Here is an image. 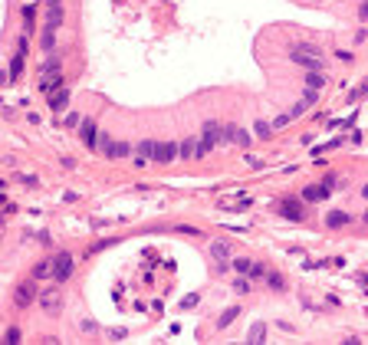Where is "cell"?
Segmentation results:
<instances>
[{"label":"cell","instance_id":"obj_3","mask_svg":"<svg viewBox=\"0 0 368 345\" xmlns=\"http://www.w3.org/2000/svg\"><path fill=\"white\" fill-rule=\"evenodd\" d=\"M73 253H66V250H59L56 257H53V280L56 283H66L69 276H73Z\"/></svg>","mask_w":368,"mask_h":345},{"label":"cell","instance_id":"obj_31","mask_svg":"<svg viewBox=\"0 0 368 345\" xmlns=\"http://www.w3.org/2000/svg\"><path fill=\"white\" fill-rule=\"evenodd\" d=\"M358 20H368V4H362V10H358Z\"/></svg>","mask_w":368,"mask_h":345},{"label":"cell","instance_id":"obj_26","mask_svg":"<svg viewBox=\"0 0 368 345\" xmlns=\"http://www.w3.org/2000/svg\"><path fill=\"white\" fill-rule=\"evenodd\" d=\"M23 26H26V30H30V26H33V7H30V4L23 7Z\"/></svg>","mask_w":368,"mask_h":345},{"label":"cell","instance_id":"obj_25","mask_svg":"<svg viewBox=\"0 0 368 345\" xmlns=\"http://www.w3.org/2000/svg\"><path fill=\"white\" fill-rule=\"evenodd\" d=\"M266 276V266L263 263H253V270H250V280H263Z\"/></svg>","mask_w":368,"mask_h":345},{"label":"cell","instance_id":"obj_15","mask_svg":"<svg viewBox=\"0 0 368 345\" xmlns=\"http://www.w3.org/2000/svg\"><path fill=\"white\" fill-rule=\"evenodd\" d=\"M23 59H26V53L17 50V56H13V63H10V73H7V82H13L20 73H23Z\"/></svg>","mask_w":368,"mask_h":345},{"label":"cell","instance_id":"obj_1","mask_svg":"<svg viewBox=\"0 0 368 345\" xmlns=\"http://www.w3.org/2000/svg\"><path fill=\"white\" fill-rule=\"evenodd\" d=\"M289 59H293L296 66H303L309 73V69H322L325 66V56H322V50H319L316 43H296V46H289Z\"/></svg>","mask_w":368,"mask_h":345},{"label":"cell","instance_id":"obj_32","mask_svg":"<svg viewBox=\"0 0 368 345\" xmlns=\"http://www.w3.org/2000/svg\"><path fill=\"white\" fill-rule=\"evenodd\" d=\"M362 197H368V184H365V188H362Z\"/></svg>","mask_w":368,"mask_h":345},{"label":"cell","instance_id":"obj_6","mask_svg":"<svg viewBox=\"0 0 368 345\" xmlns=\"http://www.w3.org/2000/svg\"><path fill=\"white\" fill-rule=\"evenodd\" d=\"M40 306H43V313H46V316H56L59 309H62V296H59V289H46V293H40Z\"/></svg>","mask_w":368,"mask_h":345},{"label":"cell","instance_id":"obj_23","mask_svg":"<svg viewBox=\"0 0 368 345\" xmlns=\"http://www.w3.org/2000/svg\"><path fill=\"white\" fill-rule=\"evenodd\" d=\"M233 270H237L240 276H250V270H253V263H250V260H244V257H237V260H233Z\"/></svg>","mask_w":368,"mask_h":345},{"label":"cell","instance_id":"obj_16","mask_svg":"<svg viewBox=\"0 0 368 345\" xmlns=\"http://www.w3.org/2000/svg\"><path fill=\"white\" fill-rule=\"evenodd\" d=\"M197 148H200L197 138H184V142H181V158H184V161H187V158H197Z\"/></svg>","mask_w":368,"mask_h":345},{"label":"cell","instance_id":"obj_13","mask_svg":"<svg viewBox=\"0 0 368 345\" xmlns=\"http://www.w3.org/2000/svg\"><path fill=\"white\" fill-rule=\"evenodd\" d=\"M322 86H325L322 69H309V73H306V89H319V92H322Z\"/></svg>","mask_w":368,"mask_h":345},{"label":"cell","instance_id":"obj_27","mask_svg":"<svg viewBox=\"0 0 368 345\" xmlns=\"http://www.w3.org/2000/svg\"><path fill=\"white\" fill-rule=\"evenodd\" d=\"M53 43H56V37H53V26H50L46 37H43V50H53Z\"/></svg>","mask_w":368,"mask_h":345},{"label":"cell","instance_id":"obj_21","mask_svg":"<svg viewBox=\"0 0 368 345\" xmlns=\"http://www.w3.org/2000/svg\"><path fill=\"white\" fill-rule=\"evenodd\" d=\"M266 286L276 289V293H283V289H286V280H283L280 273H266Z\"/></svg>","mask_w":368,"mask_h":345},{"label":"cell","instance_id":"obj_4","mask_svg":"<svg viewBox=\"0 0 368 345\" xmlns=\"http://www.w3.org/2000/svg\"><path fill=\"white\" fill-rule=\"evenodd\" d=\"M33 299H37V276H33L30 283H20V286H17V293H13V306L26 309Z\"/></svg>","mask_w":368,"mask_h":345},{"label":"cell","instance_id":"obj_17","mask_svg":"<svg viewBox=\"0 0 368 345\" xmlns=\"http://www.w3.org/2000/svg\"><path fill=\"white\" fill-rule=\"evenodd\" d=\"M247 342H250V345H260V342H266V326H263V322H256V326L250 329Z\"/></svg>","mask_w":368,"mask_h":345},{"label":"cell","instance_id":"obj_14","mask_svg":"<svg viewBox=\"0 0 368 345\" xmlns=\"http://www.w3.org/2000/svg\"><path fill=\"white\" fill-rule=\"evenodd\" d=\"M325 224L339 230V227H345V224H349V214H345V211H329V214H325Z\"/></svg>","mask_w":368,"mask_h":345},{"label":"cell","instance_id":"obj_33","mask_svg":"<svg viewBox=\"0 0 368 345\" xmlns=\"http://www.w3.org/2000/svg\"><path fill=\"white\" fill-rule=\"evenodd\" d=\"M365 224H368V211H365Z\"/></svg>","mask_w":368,"mask_h":345},{"label":"cell","instance_id":"obj_28","mask_svg":"<svg viewBox=\"0 0 368 345\" xmlns=\"http://www.w3.org/2000/svg\"><path fill=\"white\" fill-rule=\"evenodd\" d=\"M181 306H184V309H194V306H197V293H191V296H184V302H181Z\"/></svg>","mask_w":368,"mask_h":345},{"label":"cell","instance_id":"obj_29","mask_svg":"<svg viewBox=\"0 0 368 345\" xmlns=\"http://www.w3.org/2000/svg\"><path fill=\"white\" fill-rule=\"evenodd\" d=\"M256 135H263V138H266V135H270V125H266V122H263V119H260V122H256Z\"/></svg>","mask_w":368,"mask_h":345},{"label":"cell","instance_id":"obj_8","mask_svg":"<svg viewBox=\"0 0 368 345\" xmlns=\"http://www.w3.org/2000/svg\"><path fill=\"white\" fill-rule=\"evenodd\" d=\"M329 191H332V188H329L325 181H322V184H309V188L303 191V201H309V204H319V201H325V197H329Z\"/></svg>","mask_w":368,"mask_h":345},{"label":"cell","instance_id":"obj_18","mask_svg":"<svg viewBox=\"0 0 368 345\" xmlns=\"http://www.w3.org/2000/svg\"><path fill=\"white\" fill-rule=\"evenodd\" d=\"M240 316V306H230V309H224V313H220V319H217V329H227L230 326L233 319H237Z\"/></svg>","mask_w":368,"mask_h":345},{"label":"cell","instance_id":"obj_20","mask_svg":"<svg viewBox=\"0 0 368 345\" xmlns=\"http://www.w3.org/2000/svg\"><path fill=\"white\" fill-rule=\"evenodd\" d=\"M125 155H131V145H128V142H112L109 158H125Z\"/></svg>","mask_w":368,"mask_h":345},{"label":"cell","instance_id":"obj_10","mask_svg":"<svg viewBox=\"0 0 368 345\" xmlns=\"http://www.w3.org/2000/svg\"><path fill=\"white\" fill-rule=\"evenodd\" d=\"M69 95H73V92H69L66 86L53 89V92H50V109H53V112H62V109L69 106Z\"/></svg>","mask_w":368,"mask_h":345},{"label":"cell","instance_id":"obj_34","mask_svg":"<svg viewBox=\"0 0 368 345\" xmlns=\"http://www.w3.org/2000/svg\"><path fill=\"white\" fill-rule=\"evenodd\" d=\"M50 4H59V0H50Z\"/></svg>","mask_w":368,"mask_h":345},{"label":"cell","instance_id":"obj_22","mask_svg":"<svg viewBox=\"0 0 368 345\" xmlns=\"http://www.w3.org/2000/svg\"><path fill=\"white\" fill-rule=\"evenodd\" d=\"M138 155L142 158H155L158 155V142H138Z\"/></svg>","mask_w":368,"mask_h":345},{"label":"cell","instance_id":"obj_30","mask_svg":"<svg viewBox=\"0 0 368 345\" xmlns=\"http://www.w3.org/2000/svg\"><path fill=\"white\" fill-rule=\"evenodd\" d=\"M233 289H237V293H247L250 283H247V280H233Z\"/></svg>","mask_w":368,"mask_h":345},{"label":"cell","instance_id":"obj_5","mask_svg":"<svg viewBox=\"0 0 368 345\" xmlns=\"http://www.w3.org/2000/svg\"><path fill=\"white\" fill-rule=\"evenodd\" d=\"M280 214L286 220H296V224H299V220L306 217V207H303L299 197H283V201H280Z\"/></svg>","mask_w":368,"mask_h":345},{"label":"cell","instance_id":"obj_12","mask_svg":"<svg viewBox=\"0 0 368 345\" xmlns=\"http://www.w3.org/2000/svg\"><path fill=\"white\" fill-rule=\"evenodd\" d=\"M211 253H214V260L224 266L227 260H230V244H224V240H214V244H211Z\"/></svg>","mask_w":368,"mask_h":345},{"label":"cell","instance_id":"obj_24","mask_svg":"<svg viewBox=\"0 0 368 345\" xmlns=\"http://www.w3.org/2000/svg\"><path fill=\"white\" fill-rule=\"evenodd\" d=\"M4 339H7V345H17L20 339H23V335H20V326H10V329H7V335H4Z\"/></svg>","mask_w":368,"mask_h":345},{"label":"cell","instance_id":"obj_9","mask_svg":"<svg viewBox=\"0 0 368 345\" xmlns=\"http://www.w3.org/2000/svg\"><path fill=\"white\" fill-rule=\"evenodd\" d=\"M79 135H82V145H86V148H95V142H99V128H95L92 119H82Z\"/></svg>","mask_w":368,"mask_h":345},{"label":"cell","instance_id":"obj_7","mask_svg":"<svg viewBox=\"0 0 368 345\" xmlns=\"http://www.w3.org/2000/svg\"><path fill=\"white\" fill-rule=\"evenodd\" d=\"M178 155H181V145H175V142H158V155H155V161L168 164V161H175Z\"/></svg>","mask_w":368,"mask_h":345},{"label":"cell","instance_id":"obj_19","mask_svg":"<svg viewBox=\"0 0 368 345\" xmlns=\"http://www.w3.org/2000/svg\"><path fill=\"white\" fill-rule=\"evenodd\" d=\"M59 23H62V7H59V4H50V13H46V26H53V30H56Z\"/></svg>","mask_w":368,"mask_h":345},{"label":"cell","instance_id":"obj_11","mask_svg":"<svg viewBox=\"0 0 368 345\" xmlns=\"http://www.w3.org/2000/svg\"><path fill=\"white\" fill-rule=\"evenodd\" d=\"M59 69H50V73H40V89L43 92H53V89H59Z\"/></svg>","mask_w":368,"mask_h":345},{"label":"cell","instance_id":"obj_2","mask_svg":"<svg viewBox=\"0 0 368 345\" xmlns=\"http://www.w3.org/2000/svg\"><path fill=\"white\" fill-rule=\"evenodd\" d=\"M220 142H224V132H220V125H217V122H204V132H200V148H197V158H204L207 155V151H211L214 148V145H220Z\"/></svg>","mask_w":368,"mask_h":345}]
</instances>
